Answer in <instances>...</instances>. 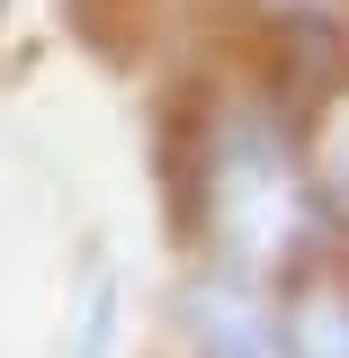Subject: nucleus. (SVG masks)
<instances>
[{"label": "nucleus", "instance_id": "nucleus-2", "mask_svg": "<svg viewBox=\"0 0 349 358\" xmlns=\"http://www.w3.org/2000/svg\"><path fill=\"white\" fill-rule=\"evenodd\" d=\"M332 162H341V197H349V126H341V152H332Z\"/></svg>", "mask_w": 349, "mask_h": 358}, {"label": "nucleus", "instance_id": "nucleus-1", "mask_svg": "<svg viewBox=\"0 0 349 358\" xmlns=\"http://www.w3.org/2000/svg\"><path fill=\"white\" fill-rule=\"evenodd\" d=\"M197 313H206V350H215V358H251V350H260V358H287V350H278V322H269L260 305H242V296H206Z\"/></svg>", "mask_w": 349, "mask_h": 358}]
</instances>
